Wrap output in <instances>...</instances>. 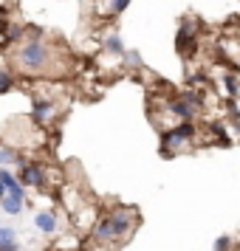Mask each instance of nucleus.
Here are the masks:
<instances>
[{
  "label": "nucleus",
  "mask_w": 240,
  "mask_h": 251,
  "mask_svg": "<svg viewBox=\"0 0 240 251\" xmlns=\"http://www.w3.org/2000/svg\"><path fill=\"white\" fill-rule=\"evenodd\" d=\"M172 113L175 116H181V119H192V107H189V104L187 102H172Z\"/></svg>",
  "instance_id": "9d476101"
},
{
  "label": "nucleus",
  "mask_w": 240,
  "mask_h": 251,
  "mask_svg": "<svg viewBox=\"0 0 240 251\" xmlns=\"http://www.w3.org/2000/svg\"><path fill=\"white\" fill-rule=\"evenodd\" d=\"M229 249H232V240H229V237H217L215 251H229Z\"/></svg>",
  "instance_id": "4468645a"
},
{
  "label": "nucleus",
  "mask_w": 240,
  "mask_h": 251,
  "mask_svg": "<svg viewBox=\"0 0 240 251\" xmlns=\"http://www.w3.org/2000/svg\"><path fill=\"white\" fill-rule=\"evenodd\" d=\"M0 209H3L6 215H20V212H23V201H17V198H9V195H6V198L0 201Z\"/></svg>",
  "instance_id": "1a4fd4ad"
},
{
  "label": "nucleus",
  "mask_w": 240,
  "mask_h": 251,
  "mask_svg": "<svg viewBox=\"0 0 240 251\" xmlns=\"http://www.w3.org/2000/svg\"><path fill=\"white\" fill-rule=\"evenodd\" d=\"M0 251H17V231L12 226H0Z\"/></svg>",
  "instance_id": "0eeeda50"
},
{
  "label": "nucleus",
  "mask_w": 240,
  "mask_h": 251,
  "mask_svg": "<svg viewBox=\"0 0 240 251\" xmlns=\"http://www.w3.org/2000/svg\"><path fill=\"white\" fill-rule=\"evenodd\" d=\"M130 0H110V6H113V12H125V6Z\"/></svg>",
  "instance_id": "dca6fc26"
},
{
  "label": "nucleus",
  "mask_w": 240,
  "mask_h": 251,
  "mask_svg": "<svg viewBox=\"0 0 240 251\" xmlns=\"http://www.w3.org/2000/svg\"><path fill=\"white\" fill-rule=\"evenodd\" d=\"M51 116H54V107H51L48 102H43V99H37V102H34V119H37V122H40V125H46Z\"/></svg>",
  "instance_id": "6e6552de"
},
{
  "label": "nucleus",
  "mask_w": 240,
  "mask_h": 251,
  "mask_svg": "<svg viewBox=\"0 0 240 251\" xmlns=\"http://www.w3.org/2000/svg\"><path fill=\"white\" fill-rule=\"evenodd\" d=\"M9 88H12V76L6 71H0V91H9Z\"/></svg>",
  "instance_id": "ddd939ff"
},
{
  "label": "nucleus",
  "mask_w": 240,
  "mask_h": 251,
  "mask_svg": "<svg viewBox=\"0 0 240 251\" xmlns=\"http://www.w3.org/2000/svg\"><path fill=\"white\" fill-rule=\"evenodd\" d=\"M34 226L40 228L43 234H54V231H57V215H54V212H37Z\"/></svg>",
  "instance_id": "39448f33"
},
{
  "label": "nucleus",
  "mask_w": 240,
  "mask_h": 251,
  "mask_svg": "<svg viewBox=\"0 0 240 251\" xmlns=\"http://www.w3.org/2000/svg\"><path fill=\"white\" fill-rule=\"evenodd\" d=\"M226 88H229V93H238V82H235V76H226Z\"/></svg>",
  "instance_id": "f3484780"
},
{
  "label": "nucleus",
  "mask_w": 240,
  "mask_h": 251,
  "mask_svg": "<svg viewBox=\"0 0 240 251\" xmlns=\"http://www.w3.org/2000/svg\"><path fill=\"white\" fill-rule=\"evenodd\" d=\"M3 198H6V186H3V183H0V201H3Z\"/></svg>",
  "instance_id": "a211bd4d"
},
{
  "label": "nucleus",
  "mask_w": 240,
  "mask_h": 251,
  "mask_svg": "<svg viewBox=\"0 0 240 251\" xmlns=\"http://www.w3.org/2000/svg\"><path fill=\"white\" fill-rule=\"evenodd\" d=\"M133 223L136 215L133 209H116L110 215H105L96 226H93V240L102 243V246H116V243H125L133 234Z\"/></svg>",
  "instance_id": "f257e3e1"
},
{
  "label": "nucleus",
  "mask_w": 240,
  "mask_h": 251,
  "mask_svg": "<svg viewBox=\"0 0 240 251\" xmlns=\"http://www.w3.org/2000/svg\"><path fill=\"white\" fill-rule=\"evenodd\" d=\"M20 65L28 71H40L43 65H46V59H48V51L43 43H26L23 48H20Z\"/></svg>",
  "instance_id": "f03ea898"
},
{
  "label": "nucleus",
  "mask_w": 240,
  "mask_h": 251,
  "mask_svg": "<svg viewBox=\"0 0 240 251\" xmlns=\"http://www.w3.org/2000/svg\"><path fill=\"white\" fill-rule=\"evenodd\" d=\"M127 65H136V68H138V65H141V57H138V54H136V51H127Z\"/></svg>",
  "instance_id": "2eb2a0df"
},
{
  "label": "nucleus",
  "mask_w": 240,
  "mask_h": 251,
  "mask_svg": "<svg viewBox=\"0 0 240 251\" xmlns=\"http://www.w3.org/2000/svg\"><path fill=\"white\" fill-rule=\"evenodd\" d=\"M14 158H17V155H14V152H12L9 147H0V167H9V164H12Z\"/></svg>",
  "instance_id": "9b49d317"
},
{
  "label": "nucleus",
  "mask_w": 240,
  "mask_h": 251,
  "mask_svg": "<svg viewBox=\"0 0 240 251\" xmlns=\"http://www.w3.org/2000/svg\"><path fill=\"white\" fill-rule=\"evenodd\" d=\"M107 51H113V54H122V40L119 37H107Z\"/></svg>",
  "instance_id": "f8f14e48"
},
{
  "label": "nucleus",
  "mask_w": 240,
  "mask_h": 251,
  "mask_svg": "<svg viewBox=\"0 0 240 251\" xmlns=\"http://www.w3.org/2000/svg\"><path fill=\"white\" fill-rule=\"evenodd\" d=\"M189 136H192V125H181L178 130H172V133L164 136V147H181Z\"/></svg>",
  "instance_id": "20e7f679"
},
{
  "label": "nucleus",
  "mask_w": 240,
  "mask_h": 251,
  "mask_svg": "<svg viewBox=\"0 0 240 251\" xmlns=\"http://www.w3.org/2000/svg\"><path fill=\"white\" fill-rule=\"evenodd\" d=\"M0 183L6 186V195L9 198H17V201H26V189H23V181H17L9 170H0Z\"/></svg>",
  "instance_id": "7ed1b4c3"
},
{
  "label": "nucleus",
  "mask_w": 240,
  "mask_h": 251,
  "mask_svg": "<svg viewBox=\"0 0 240 251\" xmlns=\"http://www.w3.org/2000/svg\"><path fill=\"white\" fill-rule=\"evenodd\" d=\"M20 175H23V183H31V186H43V183H46L43 170H40L37 164H26V167H20Z\"/></svg>",
  "instance_id": "423d86ee"
}]
</instances>
